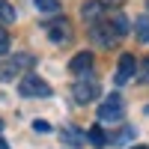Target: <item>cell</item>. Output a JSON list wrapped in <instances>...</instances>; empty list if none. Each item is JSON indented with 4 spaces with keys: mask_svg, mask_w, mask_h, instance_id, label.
<instances>
[{
    "mask_svg": "<svg viewBox=\"0 0 149 149\" xmlns=\"http://www.w3.org/2000/svg\"><path fill=\"white\" fill-rule=\"evenodd\" d=\"M18 93L24 95V98H48V95H51V86H48L42 78H39V74H24V78H21V84H18Z\"/></svg>",
    "mask_w": 149,
    "mask_h": 149,
    "instance_id": "obj_1",
    "label": "cell"
},
{
    "mask_svg": "<svg viewBox=\"0 0 149 149\" xmlns=\"http://www.w3.org/2000/svg\"><path fill=\"white\" fill-rule=\"evenodd\" d=\"M90 39H93V45H98V48H113L116 39H119V33L113 30V24L95 21L93 27H90Z\"/></svg>",
    "mask_w": 149,
    "mask_h": 149,
    "instance_id": "obj_2",
    "label": "cell"
},
{
    "mask_svg": "<svg viewBox=\"0 0 149 149\" xmlns=\"http://www.w3.org/2000/svg\"><path fill=\"white\" fill-rule=\"evenodd\" d=\"M122 113H125V104H122L119 95H107L102 102V107H98V119L102 122H119Z\"/></svg>",
    "mask_w": 149,
    "mask_h": 149,
    "instance_id": "obj_3",
    "label": "cell"
},
{
    "mask_svg": "<svg viewBox=\"0 0 149 149\" xmlns=\"http://www.w3.org/2000/svg\"><path fill=\"white\" fill-rule=\"evenodd\" d=\"M24 69H27V72L33 69V57H30V54H15V57H12L9 63L3 66L0 78H3V81H12V78H15L18 72H24Z\"/></svg>",
    "mask_w": 149,
    "mask_h": 149,
    "instance_id": "obj_4",
    "label": "cell"
},
{
    "mask_svg": "<svg viewBox=\"0 0 149 149\" xmlns=\"http://www.w3.org/2000/svg\"><path fill=\"white\" fill-rule=\"evenodd\" d=\"M72 95H74L78 104H86V102H93V98L98 95V84L95 81H78L74 90H72Z\"/></svg>",
    "mask_w": 149,
    "mask_h": 149,
    "instance_id": "obj_5",
    "label": "cell"
},
{
    "mask_svg": "<svg viewBox=\"0 0 149 149\" xmlns=\"http://www.w3.org/2000/svg\"><path fill=\"white\" fill-rule=\"evenodd\" d=\"M134 72H137V60H134L131 54H122V57H119V66H116V84L131 81Z\"/></svg>",
    "mask_w": 149,
    "mask_h": 149,
    "instance_id": "obj_6",
    "label": "cell"
},
{
    "mask_svg": "<svg viewBox=\"0 0 149 149\" xmlns=\"http://www.w3.org/2000/svg\"><path fill=\"white\" fill-rule=\"evenodd\" d=\"M48 36H51L54 42H69L72 39V24L66 18H57V21L48 24Z\"/></svg>",
    "mask_w": 149,
    "mask_h": 149,
    "instance_id": "obj_7",
    "label": "cell"
},
{
    "mask_svg": "<svg viewBox=\"0 0 149 149\" xmlns=\"http://www.w3.org/2000/svg\"><path fill=\"white\" fill-rule=\"evenodd\" d=\"M69 69H72L74 74H86V72L93 69V54H90V51H84V54H78V57H72Z\"/></svg>",
    "mask_w": 149,
    "mask_h": 149,
    "instance_id": "obj_8",
    "label": "cell"
},
{
    "mask_svg": "<svg viewBox=\"0 0 149 149\" xmlns=\"http://www.w3.org/2000/svg\"><path fill=\"white\" fill-rule=\"evenodd\" d=\"M102 15H104V3L102 0H90V3H84V18L86 21H102Z\"/></svg>",
    "mask_w": 149,
    "mask_h": 149,
    "instance_id": "obj_9",
    "label": "cell"
},
{
    "mask_svg": "<svg viewBox=\"0 0 149 149\" xmlns=\"http://www.w3.org/2000/svg\"><path fill=\"white\" fill-rule=\"evenodd\" d=\"M86 140H90L93 146H107V134L102 131V125H93L90 131H86Z\"/></svg>",
    "mask_w": 149,
    "mask_h": 149,
    "instance_id": "obj_10",
    "label": "cell"
},
{
    "mask_svg": "<svg viewBox=\"0 0 149 149\" xmlns=\"http://www.w3.org/2000/svg\"><path fill=\"white\" fill-rule=\"evenodd\" d=\"M12 21H15V9H12V3L0 0V24H12Z\"/></svg>",
    "mask_w": 149,
    "mask_h": 149,
    "instance_id": "obj_11",
    "label": "cell"
},
{
    "mask_svg": "<svg viewBox=\"0 0 149 149\" xmlns=\"http://www.w3.org/2000/svg\"><path fill=\"white\" fill-rule=\"evenodd\" d=\"M134 24H137V39L140 42H149V15H140Z\"/></svg>",
    "mask_w": 149,
    "mask_h": 149,
    "instance_id": "obj_12",
    "label": "cell"
},
{
    "mask_svg": "<svg viewBox=\"0 0 149 149\" xmlns=\"http://www.w3.org/2000/svg\"><path fill=\"white\" fill-rule=\"evenodd\" d=\"M110 24H113V30H116L119 36H122V33H128V27H131L125 15H113V21H110Z\"/></svg>",
    "mask_w": 149,
    "mask_h": 149,
    "instance_id": "obj_13",
    "label": "cell"
},
{
    "mask_svg": "<svg viewBox=\"0 0 149 149\" xmlns=\"http://www.w3.org/2000/svg\"><path fill=\"white\" fill-rule=\"evenodd\" d=\"M63 140L66 143H72V146H81V131H74V128H63Z\"/></svg>",
    "mask_w": 149,
    "mask_h": 149,
    "instance_id": "obj_14",
    "label": "cell"
},
{
    "mask_svg": "<svg viewBox=\"0 0 149 149\" xmlns=\"http://www.w3.org/2000/svg\"><path fill=\"white\" fill-rule=\"evenodd\" d=\"M36 6H39L42 12H57L60 9V0H36Z\"/></svg>",
    "mask_w": 149,
    "mask_h": 149,
    "instance_id": "obj_15",
    "label": "cell"
},
{
    "mask_svg": "<svg viewBox=\"0 0 149 149\" xmlns=\"http://www.w3.org/2000/svg\"><path fill=\"white\" fill-rule=\"evenodd\" d=\"M131 137H134V131H131V128H125V131L113 134V137H107V143H125V140H131Z\"/></svg>",
    "mask_w": 149,
    "mask_h": 149,
    "instance_id": "obj_16",
    "label": "cell"
},
{
    "mask_svg": "<svg viewBox=\"0 0 149 149\" xmlns=\"http://www.w3.org/2000/svg\"><path fill=\"white\" fill-rule=\"evenodd\" d=\"M6 51H9V33L0 27V54H6Z\"/></svg>",
    "mask_w": 149,
    "mask_h": 149,
    "instance_id": "obj_17",
    "label": "cell"
},
{
    "mask_svg": "<svg viewBox=\"0 0 149 149\" xmlns=\"http://www.w3.org/2000/svg\"><path fill=\"white\" fill-rule=\"evenodd\" d=\"M140 81H143V84H149V57L140 63Z\"/></svg>",
    "mask_w": 149,
    "mask_h": 149,
    "instance_id": "obj_18",
    "label": "cell"
},
{
    "mask_svg": "<svg viewBox=\"0 0 149 149\" xmlns=\"http://www.w3.org/2000/svg\"><path fill=\"white\" fill-rule=\"evenodd\" d=\"M0 149H9V143H3V140H0Z\"/></svg>",
    "mask_w": 149,
    "mask_h": 149,
    "instance_id": "obj_19",
    "label": "cell"
},
{
    "mask_svg": "<svg viewBox=\"0 0 149 149\" xmlns=\"http://www.w3.org/2000/svg\"><path fill=\"white\" fill-rule=\"evenodd\" d=\"M131 149H149V146H131Z\"/></svg>",
    "mask_w": 149,
    "mask_h": 149,
    "instance_id": "obj_20",
    "label": "cell"
},
{
    "mask_svg": "<svg viewBox=\"0 0 149 149\" xmlns=\"http://www.w3.org/2000/svg\"><path fill=\"white\" fill-rule=\"evenodd\" d=\"M0 134H3V119H0Z\"/></svg>",
    "mask_w": 149,
    "mask_h": 149,
    "instance_id": "obj_21",
    "label": "cell"
}]
</instances>
